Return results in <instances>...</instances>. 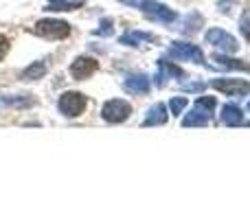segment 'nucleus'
Listing matches in <instances>:
<instances>
[{
  "instance_id": "nucleus-1",
  "label": "nucleus",
  "mask_w": 250,
  "mask_h": 219,
  "mask_svg": "<svg viewBox=\"0 0 250 219\" xmlns=\"http://www.w3.org/2000/svg\"><path fill=\"white\" fill-rule=\"evenodd\" d=\"M167 57L169 60H176V61H191V64L211 68V64H207L204 51L198 44H191V42H171V46L167 48Z\"/></svg>"
},
{
  "instance_id": "nucleus-2",
  "label": "nucleus",
  "mask_w": 250,
  "mask_h": 219,
  "mask_svg": "<svg viewBox=\"0 0 250 219\" xmlns=\"http://www.w3.org/2000/svg\"><path fill=\"white\" fill-rule=\"evenodd\" d=\"M86 105H88V97L77 90H66L57 99V110H60V114L64 119H77V116H82L86 112Z\"/></svg>"
},
{
  "instance_id": "nucleus-3",
  "label": "nucleus",
  "mask_w": 250,
  "mask_h": 219,
  "mask_svg": "<svg viewBox=\"0 0 250 219\" xmlns=\"http://www.w3.org/2000/svg\"><path fill=\"white\" fill-rule=\"evenodd\" d=\"M35 33L44 40H64L70 35V24L60 18H44L35 22Z\"/></svg>"
},
{
  "instance_id": "nucleus-4",
  "label": "nucleus",
  "mask_w": 250,
  "mask_h": 219,
  "mask_svg": "<svg viewBox=\"0 0 250 219\" xmlns=\"http://www.w3.org/2000/svg\"><path fill=\"white\" fill-rule=\"evenodd\" d=\"M138 9H141L149 20L160 22V24H171V22L178 20V13L173 11V9H169L167 4L158 2V0H141Z\"/></svg>"
},
{
  "instance_id": "nucleus-5",
  "label": "nucleus",
  "mask_w": 250,
  "mask_h": 219,
  "mask_svg": "<svg viewBox=\"0 0 250 219\" xmlns=\"http://www.w3.org/2000/svg\"><path fill=\"white\" fill-rule=\"evenodd\" d=\"M129 114H132V103L125 99H110L101 105V119H104L105 123L119 125V123H123V120H127Z\"/></svg>"
},
{
  "instance_id": "nucleus-6",
  "label": "nucleus",
  "mask_w": 250,
  "mask_h": 219,
  "mask_svg": "<svg viewBox=\"0 0 250 219\" xmlns=\"http://www.w3.org/2000/svg\"><path fill=\"white\" fill-rule=\"evenodd\" d=\"M208 86L220 90L222 95L226 97H248L250 95V81L246 79H233V77H217V79H211Z\"/></svg>"
},
{
  "instance_id": "nucleus-7",
  "label": "nucleus",
  "mask_w": 250,
  "mask_h": 219,
  "mask_svg": "<svg viewBox=\"0 0 250 219\" xmlns=\"http://www.w3.org/2000/svg\"><path fill=\"white\" fill-rule=\"evenodd\" d=\"M204 40H207V44L220 48V51L226 53V55H233V53L239 51L237 40H235L230 33H226L224 29H220V26H213V29H208L207 35H204Z\"/></svg>"
},
{
  "instance_id": "nucleus-8",
  "label": "nucleus",
  "mask_w": 250,
  "mask_h": 219,
  "mask_svg": "<svg viewBox=\"0 0 250 219\" xmlns=\"http://www.w3.org/2000/svg\"><path fill=\"white\" fill-rule=\"evenodd\" d=\"M123 90L134 97H145L151 90V77L145 73H129L123 79Z\"/></svg>"
},
{
  "instance_id": "nucleus-9",
  "label": "nucleus",
  "mask_w": 250,
  "mask_h": 219,
  "mask_svg": "<svg viewBox=\"0 0 250 219\" xmlns=\"http://www.w3.org/2000/svg\"><path fill=\"white\" fill-rule=\"evenodd\" d=\"M97 68H99V61H97L95 57L79 55V57H75V61L70 64L68 73L75 81H86L88 77H92V75L97 73Z\"/></svg>"
},
{
  "instance_id": "nucleus-10",
  "label": "nucleus",
  "mask_w": 250,
  "mask_h": 219,
  "mask_svg": "<svg viewBox=\"0 0 250 219\" xmlns=\"http://www.w3.org/2000/svg\"><path fill=\"white\" fill-rule=\"evenodd\" d=\"M211 119H213V112L193 105V108L185 114V119H182V127H204V125L211 123Z\"/></svg>"
},
{
  "instance_id": "nucleus-11",
  "label": "nucleus",
  "mask_w": 250,
  "mask_h": 219,
  "mask_svg": "<svg viewBox=\"0 0 250 219\" xmlns=\"http://www.w3.org/2000/svg\"><path fill=\"white\" fill-rule=\"evenodd\" d=\"M220 120L226 125V127H237V125H244V110L239 108L237 103H224L220 112Z\"/></svg>"
},
{
  "instance_id": "nucleus-12",
  "label": "nucleus",
  "mask_w": 250,
  "mask_h": 219,
  "mask_svg": "<svg viewBox=\"0 0 250 219\" xmlns=\"http://www.w3.org/2000/svg\"><path fill=\"white\" fill-rule=\"evenodd\" d=\"M167 105L165 103H154L149 110H147L145 119H143L141 127H158V125L167 123Z\"/></svg>"
},
{
  "instance_id": "nucleus-13",
  "label": "nucleus",
  "mask_w": 250,
  "mask_h": 219,
  "mask_svg": "<svg viewBox=\"0 0 250 219\" xmlns=\"http://www.w3.org/2000/svg\"><path fill=\"white\" fill-rule=\"evenodd\" d=\"M213 61H215V66H213V68H222V70H244V73H250V64H246L244 60H235V57L226 55V53H215V55H213Z\"/></svg>"
},
{
  "instance_id": "nucleus-14",
  "label": "nucleus",
  "mask_w": 250,
  "mask_h": 219,
  "mask_svg": "<svg viewBox=\"0 0 250 219\" xmlns=\"http://www.w3.org/2000/svg\"><path fill=\"white\" fill-rule=\"evenodd\" d=\"M48 73V64L44 60H38L33 64H29L24 70L20 73L22 81H38V79H44V75Z\"/></svg>"
},
{
  "instance_id": "nucleus-15",
  "label": "nucleus",
  "mask_w": 250,
  "mask_h": 219,
  "mask_svg": "<svg viewBox=\"0 0 250 219\" xmlns=\"http://www.w3.org/2000/svg\"><path fill=\"white\" fill-rule=\"evenodd\" d=\"M0 103L7 105V108H33L38 101L33 99V95H2L0 97Z\"/></svg>"
},
{
  "instance_id": "nucleus-16",
  "label": "nucleus",
  "mask_w": 250,
  "mask_h": 219,
  "mask_svg": "<svg viewBox=\"0 0 250 219\" xmlns=\"http://www.w3.org/2000/svg\"><path fill=\"white\" fill-rule=\"evenodd\" d=\"M156 64H158V68L163 70V73L167 75L169 79H187L185 68H180V66H178L176 61H171V60H169L167 55H163L158 61H156Z\"/></svg>"
},
{
  "instance_id": "nucleus-17",
  "label": "nucleus",
  "mask_w": 250,
  "mask_h": 219,
  "mask_svg": "<svg viewBox=\"0 0 250 219\" xmlns=\"http://www.w3.org/2000/svg\"><path fill=\"white\" fill-rule=\"evenodd\" d=\"M204 24V18L200 16L198 11H191L189 16L185 18V20H182V26H180V31L185 35H193V33H198L200 31V26Z\"/></svg>"
},
{
  "instance_id": "nucleus-18",
  "label": "nucleus",
  "mask_w": 250,
  "mask_h": 219,
  "mask_svg": "<svg viewBox=\"0 0 250 219\" xmlns=\"http://www.w3.org/2000/svg\"><path fill=\"white\" fill-rule=\"evenodd\" d=\"M208 83L202 81V79H198V81H185L180 83V90L185 92V95H202L204 90H207Z\"/></svg>"
},
{
  "instance_id": "nucleus-19",
  "label": "nucleus",
  "mask_w": 250,
  "mask_h": 219,
  "mask_svg": "<svg viewBox=\"0 0 250 219\" xmlns=\"http://www.w3.org/2000/svg\"><path fill=\"white\" fill-rule=\"evenodd\" d=\"M187 105H189V99H187V97H173V99H169V114L182 116V112H185Z\"/></svg>"
},
{
  "instance_id": "nucleus-20",
  "label": "nucleus",
  "mask_w": 250,
  "mask_h": 219,
  "mask_svg": "<svg viewBox=\"0 0 250 219\" xmlns=\"http://www.w3.org/2000/svg\"><path fill=\"white\" fill-rule=\"evenodd\" d=\"M97 38H110V35H114V20L112 18H101L99 22V29L95 31Z\"/></svg>"
},
{
  "instance_id": "nucleus-21",
  "label": "nucleus",
  "mask_w": 250,
  "mask_h": 219,
  "mask_svg": "<svg viewBox=\"0 0 250 219\" xmlns=\"http://www.w3.org/2000/svg\"><path fill=\"white\" fill-rule=\"evenodd\" d=\"M77 7H82V2H68V0H62V2H48L44 11H75Z\"/></svg>"
},
{
  "instance_id": "nucleus-22",
  "label": "nucleus",
  "mask_w": 250,
  "mask_h": 219,
  "mask_svg": "<svg viewBox=\"0 0 250 219\" xmlns=\"http://www.w3.org/2000/svg\"><path fill=\"white\" fill-rule=\"evenodd\" d=\"M195 105L202 110H208V112H215L217 108V99L215 97H208V95H200L198 99H195Z\"/></svg>"
},
{
  "instance_id": "nucleus-23",
  "label": "nucleus",
  "mask_w": 250,
  "mask_h": 219,
  "mask_svg": "<svg viewBox=\"0 0 250 219\" xmlns=\"http://www.w3.org/2000/svg\"><path fill=\"white\" fill-rule=\"evenodd\" d=\"M239 29H242V33H244V38L248 40L250 42V9H246V11H244V16H242V22H239Z\"/></svg>"
},
{
  "instance_id": "nucleus-24",
  "label": "nucleus",
  "mask_w": 250,
  "mask_h": 219,
  "mask_svg": "<svg viewBox=\"0 0 250 219\" xmlns=\"http://www.w3.org/2000/svg\"><path fill=\"white\" fill-rule=\"evenodd\" d=\"M132 35L136 40H143V42H158V38L154 33H145V31H132Z\"/></svg>"
},
{
  "instance_id": "nucleus-25",
  "label": "nucleus",
  "mask_w": 250,
  "mask_h": 219,
  "mask_svg": "<svg viewBox=\"0 0 250 219\" xmlns=\"http://www.w3.org/2000/svg\"><path fill=\"white\" fill-rule=\"evenodd\" d=\"M7 53H9V40L4 38L2 33H0V61L7 57Z\"/></svg>"
},
{
  "instance_id": "nucleus-26",
  "label": "nucleus",
  "mask_w": 250,
  "mask_h": 219,
  "mask_svg": "<svg viewBox=\"0 0 250 219\" xmlns=\"http://www.w3.org/2000/svg\"><path fill=\"white\" fill-rule=\"evenodd\" d=\"M121 4H127V7H138L141 4V0H119Z\"/></svg>"
},
{
  "instance_id": "nucleus-27",
  "label": "nucleus",
  "mask_w": 250,
  "mask_h": 219,
  "mask_svg": "<svg viewBox=\"0 0 250 219\" xmlns=\"http://www.w3.org/2000/svg\"><path fill=\"white\" fill-rule=\"evenodd\" d=\"M248 112H250V101H248Z\"/></svg>"
},
{
  "instance_id": "nucleus-28",
  "label": "nucleus",
  "mask_w": 250,
  "mask_h": 219,
  "mask_svg": "<svg viewBox=\"0 0 250 219\" xmlns=\"http://www.w3.org/2000/svg\"><path fill=\"white\" fill-rule=\"evenodd\" d=\"M79 2H83V0H79Z\"/></svg>"
}]
</instances>
